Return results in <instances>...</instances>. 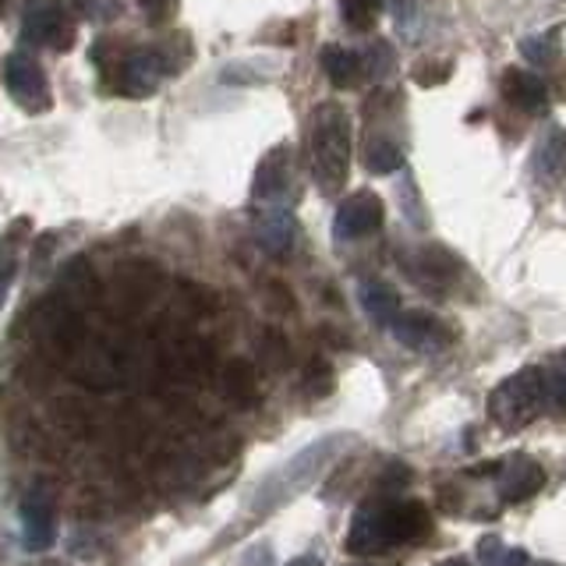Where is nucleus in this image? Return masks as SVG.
Masks as SVG:
<instances>
[{
    "label": "nucleus",
    "instance_id": "f257e3e1",
    "mask_svg": "<svg viewBox=\"0 0 566 566\" xmlns=\"http://www.w3.org/2000/svg\"><path fill=\"white\" fill-rule=\"evenodd\" d=\"M432 535V513L418 500L400 495H379L354 510L347 531L350 556H386L394 548L418 545Z\"/></svg>",
    "mask_w": 566,
    "mask_h": 566
},
{
    "label": "nucleus",
    "instance_id": "f03ea898",
    "mask_svg": "<svg viewBox=\"0 0 566 566\" xmlns=\"http://www.w3.org/2000/svg\"><path fill=\"white\" fill-rule=\"evenodd\" d=\"M308 153L315 185L326 195L340 191L350 170V117L340 103H318L312 111Z\"/></svg>",
    "mask_w": 566,
    "mask_h": 566
},
{
    "label": "nucleus",
    "instance_id": "7ed1b4c3",
    "mask_svg": "<svg viewBox=\"0 0 566 566\" xmlns=\"http://www.w3.org/2000/svg\"><path fill=\"white\" fill-rule=\"evenodd\" d=\"M545 411V376L542 368H521L489 394V418L503 432H521Z\"/></svg>",
    "mask_w": 566,
    "mask_h": 566
},
{
    "label": "nucleus",
    "instance_id": "20e7f679",
    "mask_svg": "<svg viewBox=\"0 0 566 566\" xmlns=\"http://www.w3.org/2000/svg\"><path fill=\"white\" fill-rule=\"evenodd\" d=\"M191 50L177 53V40L159 43V46H142L132 50L128 57L117 61V88L124 96H153L164 78H170L174 71H181Z\"/></svg>",
    "mask_w": 566,
    "mask_h": 566
},
{
    "label": "nucleus",
    "instance_id": "39448f33",
    "mask_svg": "<svg viewBox=\"0 0 566 566\" xmlns=\"http://www.w3.org/2000/svg\"><path fill=\"white\" fill-rule=\"evenodd\" d=\"M336 453H340V439H318L315 447L297 453L287 468H280L270 482L259 489V510L280 506V503H287L291 495H297L301 489H308L318 478V471H323Z\"/></svg>",
    "mask_w": 566,
    "mask_h": 566
},
{
    "label": "nucleus",
    "instance_id": "423d86ee",
    "mask_svg": "<svg viewBox=\"0 0 566 566\" xmlns=\"http://www.w3.org/2000/svg\"><path fill=\"white\" fill-rule=\"evenodd\" d=\"M22 35L46 50H71L78 25L64 0H29L22 11Z\"/></svg>",
    "mask_w": 566,
    "mask_h": 566
},
{
    "label": "nucleus",
    "instance_id": "0eeeda50",
    "mask_svg": "<svg viewBox=\"0 0 566 566\" xmlns=\"http://www.w3.org/2000/svg\"><path fill=\"white\" fill-rule=\"evenodd\" d=\"M4 85L11 99L22 106V111L29 114H43L53 106V93H50V78L46 71L35 64V57H29V53H8L4 61Z\"/></svg>",
    "mask_w": 566,
    "mask_h": 566
},
{
    "label": "nucleus",
    "instance_id": "6e6552de",
    "mask_svg": "<svg viewBox=\"0 0 566 566\" xmlns=\"http://www.w3.org/2000/svg\"><path fill=\"white\" fill-rule=\"evenodd\" d=\"M386 220V206L376 191H354L340 202L333 217V234L340 241H358V238H368L376 234Z\"/></svg>",
    "mask_w": 566,
    "mask_h": 566
},
{
    "label": "nucleus",
    "instance_id": "1a4fd4ad",
    "mask_svg": "<svg viewBox=\"0 0 566 566\" xmlns=\"http://www.w3.org/2000/svg\"><path fill=\"white\" fill-rule=\"evenodd\" d=\"M545 485V471L535 457L513 453L506 460H500V482H495V492L506 503H524L531 495H538Z\"/></svg>",
    "mask_w": 566,
    "mask_h": 566
},
{
    "label": "nucleus",
    "instance_id": "9d476101",
    "mask_svg": "<svg viewBox=\"0 0 566 566\" xmlns=\"http://www.w3.org/2000/svg\"><path fill=\"white\" fill-rule=\"evenodd\" d=\"M22 538L29 553H46L57 542V510L43 492H32L22 503Z\"/></svg>",
    "mask_w": 566,
    "mask_h": 566
},
{
    "label": "nucleus",
    "instance_id": "9b49d317",
    "mask_svg": "<svg viewBox=\"0 0 566 566\" xmlns=\"http://www.w3.org/2000/svg\"><path fill=\"white\" fill-rule=\"evenodd\" d=\"M389 333H394L403 347L424 350V354H429V350H439V347H447V340H450L447 326H442L439 318L429 315V312H400V315L394 318V326H389Z\"/></svg>",
    "mask_w": 566,
    "mask_h": 566
},
{
    "label": "nucleus",
    "instance_id": "f8f14e48",
    "mask_svg": "<svg viewBox=\"0 0 566 566\" xmlns=\"http://www.w3.org/2000/svg\"><path fill=\"white\" fill-rule=\"evenodd\" d=\"M291 149L287 146H276L270 156L259 164V174H255V199L259 202H280L283 199V191L291 188Z\"/></svg>",
    "mask_w": 566,
    "mask_h": 566
},
{
    "label": "nucleus",
    "instance_id": "ddd939ff",
    "mask_svg": "<svg viewBox=\"0 0 566 566\" xmlns=\"http://www.w3.org/2000/svg\"><path fill=\"white\" fill-rule=\"evenodd\" d=\"M220 389L227 400H234L238 407H252L262 397L259 386V368L248 358H230L220 371Z\"/></svg>",
    "mask_w": 566,
    "mask_h": 566
},
{
    "label": "nucleus",
    "instance_id": "4468645a",
    "mask_svg": "<svg viewBox=\"0 0 566 566\" xmlns=\"http://www.w3.org/2000/svg\"><path fill=\"white\" fill-rule=\"evenodd\" d=\"M503 96L524 114H542L548 106L545 82L538 75H531L527 67H510L503 75Z\"/></svg>",
    "mask_w": 566,
    "mask_h": 566
},
{
    "label": "nucleus",
    "instance_id": "2eb2a0df",
    "mask_svg": "<svg viewBox=\"0 0 566 566\" xmlns=\"http://www.w3.org/2000/svg\"><path fill=\"white\" fill-rule=\"evenodd\" d=\"M159 287V270L153 262H128L117 270V280H114V294L124 305H142V301H149Z\"/></svg>",
    "mask_w": 566,
    "mask_h": 566
},
{
    "label": "nucleus",
    "instance_id": "dca6fc26",
    "mask_svg": "<svg viewBox=\"0 0 566 566\" xmlns=\"http://www.w3.org/2000/svg\"><path fill=\"white\" fill-rule=\"evenodd\" d=\"M323 71H326V78L336 85V88H350V85H358L361 75H365V57L361 53H354L347 46H326L323 50Z\"/></svg>",
    "mask_w": 566,
    "mask_h": 566
},
{
    "label": "nucleus",
    "instance_id": "f3484780",
    "mask_svg": "<svg viewBox=\"0 0 566 566\" xmlns=\"http://www.w3.org/2000/svg\"><path fill=\"white\" fill-rule=\"evenodd\" d=\"M361 308L368 312V318H376L379 326H394V318L400 315V294L382 280H368L361 283Z\"/></svg>",
    "mask_w": 566,
    "mask_h": 566
},
{
    "label": "nucleus",
    "instance_id": "a211bd4d",
    "mask_svg": "<svg viewBox=\"0 0 566 566\" xmlns=\"http://www.w3.org/2000/svg\"><path fill=\"white\" fill-rule=\"evenodd\" d=\"M259 241L265 252H287V248L294 244V217L291 212H283V209H273V212H265V217L259 220Z\"/></svg>",
    "mask_w": 566,
    "mask_h": 566
},
{
    "label": "nucleus",
    "instance_id": "6ab92c4d",
    "mask_svg": "<svg viewBox=\"0 0 566 566\" xmlns=\"http://www.w3.org/2000/svg\"><path fill=\"white\" fill-rule=\"evenodd\" d=\"M545 376V411L566 415V350L553 354L548 365H542Z\"/></svg>",
    "mask_w": 566,
    "mask_h": 566
},
{
    "label": "nucleus",
    "instance_id": "aec40b11",
    "mask_svg": "<svg viewBox=\"0 0 566 566\" xmlns=\"http://www.w3.org/2000/svg\"><path fill=\"white\" fill-rule=\"evenodd\" d=\"M474 556L482 566H531V556L524 553V548H510L503 538H495V535H485L482 542H478Z\"/></svg>",
    "mask_w": 566,
    "mask_h": 566
},
{
    "label": "nucleus",
    "instance_id": "412c9836",
    "mask_svg": "<svg viewBox=\"0 0 566 566\" xmlns=\"http://www.w3.org/2000/svg\"><path fill=\"white\" fill-rule=\"evenodd\" d=\"M365 167L371 174H394L403 167V149L397 146V142H389V138H376V142H368V149H365Z\"/></svg>",
    "mask_w": 566,
    "mask_h": 566
},
{
    "label": "nucleus",
    "instance_id": "4be33fe9",
    "mask_svg": "<svg viewBox=\"0 0 566 566\" xmlns=\"http://www.w3.org/2000/svg\"><path fill=\"white\" fill-rule=\"evenodd\" d=\"M340 14L350 29L368 32L371 25L379 22L382 14V0H340Z\"/></svg>",
    "mask_w": 566,
    "mask_h": 566
},
{
    "label": "nucleus",
    "instance_id": "5701e85b",
    "mask_svg": "<svg viewBox=\"0 0 566 566\" xmlns=\"http://www.w3.org/2000/svg\"><path fill=\"white\" fill-rule=\"evenodd\" d=\"M563 146H566V138L563 132H553L545 142H542V153H538V170L545 177H556L563 170Z\"/></svg>",
    "mask_w": 566,
    "mask_h": 566
},
{
    "label": "nucleus",
    "instance_id": "b1692460",
    "mask_svg": "<svg viewBox=\"0 0 566 566\" xmlns=\"http://www.w3.org/2000/svg\"><path fill=\"white\" fill-rule=\"evenodd\" d=\"M333 382H336V376H333L329 361H323V358L308 361V368H305V389H308L312 397H326L329 389H333Z\"/></svg>",
    "mask_w": 566,
    "mask_h": 566
},
{
    "label": "nucleus",
    "instance_id": "393cba45",
    "mask_svg": "<svg viewBox=\"0 0 566 566\" xmlns=\"http://www.w3.org/2000/svg\"><path fill=\"white\" fill-rule=\"evenodd\" d=\"M259 354H262V361L270 365V368H283L291 358V350H287V340H283L280 333H262V340H259Z\"/></svg>",
    "mask_w": 566,
    "mask_h": 566
},
{
    "label": "nucleus",
    "instance_id": "a878e982",
    "mask_svg": "<svg viewBox=\"0 0 566 566\" xmlns=\"http://www.w3.org/2000/svg\"><path fill=\"white\" fill-rule=\"evenodd\" d=\"M174 4H177V0H138V8L146 11V18L153 25H164L167 18L174 14Z\"/></svg>",
    "mask_w": 566,
    "mask_h": 566
},
{
    "label": "nucleus",
    "instance_id": "bb28decb",
    "mask_svg": "<svg viewBox=\"0 0 566 566\" xmlns=\"http://www.w3.org/2000/svg\"><path fill=\"white\" fill-rule=\"evenodd\" d=\"M287 566H323V559H318V556H297Z\"/></svg>",
    "mask_w": 566,
    "mask_h": 566
},
{
    "label": "nucleus",
    "instance_id": "cd10ccee",
    "mask_svg": "<svg viewBox=\"0 0 566 566\" xmlns=\"http://www.w3.org/2000/svg\"><path fill=\"white\" fill-rule=\"evenodd\" d=\"M436 566H471V559H464V556H453V559H442V563H436Z\"/></svg>",
    "mask_w": 566,
    "mask_h": 566
},
{
    "label": "nucleus",
    "instance_id": "c85d7f7f",
    "mask_svg": "<svg viewBox=\"0 0 566 566\" xmlns=\"http://www.w3.org/2000/svg\"><path fill=\"white\" fill-rule=\"evenodd\" d=\"M531 566H556V563H531Z\"/></svg>",
    "mask_w": 566,
    "mask_h": 566
},
{
    "label": "nucleus",
    "instance_id": "c756f323",
    "mask_svg": "<svg viewBox=\"0 0 566 566\" xmlns=\"http://www.w3.org/2000/svg\"><path fill=\"white\" fill-rule=\"evenodd\" d=\"M4 4H8V0H0V14H4Z\"/></svg>",
    "mask_w": 566,
    "mask_h": 566
},
{
    "label": "nucleus",
    "instance_id": "7c9ffc66",
    "mask_svg": "<svg viewBox=\"0 0 566 566\" xmlns=\"http://www.w3.org/2000/svg\"><path fill=\"white\" fill-rule=\"evenodd\" d=\"M354 566H361V563H354Z\"/></svg>",
    "mask_w": 566,
    "mask_h": 566
}]
</instances>
